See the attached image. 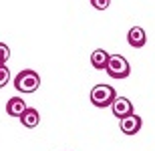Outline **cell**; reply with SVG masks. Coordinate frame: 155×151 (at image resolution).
Wrapping results in <instances>:
<instances>
[{"label":"cell","mask_w":155,"mask_h":151,"mask_svg":"<svg viewBox=\"0 0 155 151\" xmlns=\"http://www.w3.org/2000/svg\"><path fill=\"white\" fill-rule=\"evenodd\" d=\"M26 109V103L22 101V97H12L6 103V113L10 117H20V113Z\"/></svg>","instance_id":"cell-8"},{"label":"cell","mask_w":155,"mask_h":151,"mask_svg":"<svg viewBox=\"0 0 155 151\" xmlns=\"http://www.w3.org/2000/svg\"><path fill=\"white\" fill-rule=\"evenodd\" d=\"M91 4L97 8V10H107L111 4V0H91Z\"/></svg>","instance_id":"cell-12"},{"label":"cell","mask_w":155,"mask_h":151,"mask_svg":"<svg viewBox=\"0 0 155 151\" xmlns=\"http://www.w3.org/2000/svg\"><path fill=\"white\" fill-rule=\"evenodd\" d=\"M115 97H117L115 89L111 87V85H105V83L93 87V91H91V103L95 105V107H101V109H103V107H109Z\"/></svg>","instance_id":"cell-3"},{"label":"cell","mask_w":155,"mask_h":151,"mask_svg":"<svg viewBox=\"0 0 155 151\" xmlns=\"http://www.w3.org/2000/svg\"><path fill=\"white\" fill-rule=\"evenodd\" d=\"M8 81H10V71H8L6 64H0V89L6 87Z\"/></svg>","instance_id":"cell-10"},{"label":"cell","mask_w":155,"mask_h":151,"mask_svg":"<svg viewBox=\"0 0 155 151\" xmlns=\"http://www.w3.org/2000/svg\"><path fill=\"white\" fill-rule=\"evenodd\" d=\"M109 107H111V111H113V115H115L117 119H121V117L133 113V103L127 99V97H115Z\"/></svg>","instance_id":"cell-5"},{"label":"cell","mask_w":155,"mask_h":151,"mask_svg":"<svg viewBox=\"0 0 155 151\" xmlns=\"http://www.w3.org/2000/svg\"><path fill=\"white\" fill-rule=\"evenodd\" d=\"M107 61H109V52L103 51V48H97V51L91 54V64H93L97 71H105V67H107Z\"/></svg>","instance_id":"cell-9"},{"label":"cell","mask_w":155,"mask_h":151,"mask_svg":"<svg viewBox=\"0 0 155 151\" xmlns=\"http://www.w3.org/2000/svg\"><path fill=\"white\" fill-rule=\"evenodd\" d=\"M107 75L111 79H127L129 73H131V67L127 63L125 57H121V54H109V61H107Z\"/></svg>","instance_id":"cell-2"},{"label":"cell","mask_w":155,"mask_h":151,"mask_svg":"<svg viewBox=\"0 0 155 151\" xmlns=\"http://www.w3.org/2000/svg\"><path fill=\"white\" fill-rule=\"evenodd\" d=\"M141 125H143V121H141V117L135 115V113H129V115L121 117L119 119V127L121 131L125 135H135L141 131Z\"/></svg>","instance_id":"cell-4"},{"label":"cell","mask_w":155,"mask_h":151,"mask_svg":"<svg viewBox=\"0 0 155 151\" xmlns=\"http://www.w3.org/2000/svg\"><path fill=\"white\" fill-rule=\"evenodd\" d=\"M18 119H20V123H22L26 129H35L40 123V115H38V111H36L35 107H26V109L20 113Z\"/></svg>","instance_id":"cell-7"},{"label":"cell","mask_w":155,"mask_h":151,"mask_svg":"<svg viewBox=\"0 0 155 151\" xmlns=\"http://www.w3.org/2000/svg\"><path fill=\"white\" fill-rule=\"evenodd\" d=\"M8 57H10V48L6 47L4 42H0V64H6Z\"/></svg>","instance_id":"cell-11"},{"label":"cell","mask_w":155,"mask_h":151,"mask_svg":"<svg viewBox=\"0 0 155 151\" xmlns=\"http://www.w3.org/2000/svg\"><path fill=\"white\" fill-rule=\"evenodd\" d=\"M127 42H129V47H133V48H143L145 42H147L145 30L141 28V26H133V28H129V32H127Z\"/></svg>","instance_id":"cell-6"},{"label":"cell","mask_w":155,"mask_h":151,"mask_svg":"<svg viewBox=\"0 0 155 151\" xmlns=\"http://www.w3.org/2000/svg\"><path fill=\"white\" fill-rule=\"evenodd\" d=\"M38 87H40V77L32 69H24L14 77V89L20 93H35Z\"/></svg>","instance_id":"cell-1"}]
</instances>
